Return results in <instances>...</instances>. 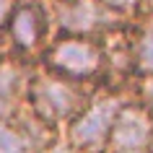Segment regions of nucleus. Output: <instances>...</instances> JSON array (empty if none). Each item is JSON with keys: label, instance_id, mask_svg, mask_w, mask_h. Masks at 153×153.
Masks as SVG:
<instances>
[{"label": "nucleus", "instance_id": "1", "mask_svg": "<svg viewBox=\"0 0 153 153\" xmlns=\"http://www.w3.org/2000/svg\"><path fill=\"white\" fill-rule=\"evenodd\" d=\"M96 88L99 86H86V83L60 78L36 65L31 68V75H29L26 109L57 132V130H65L78 117V112L88 104Z\"/></svg>", "mask_w": 153, "mask_h": 153}, {"label": "nucleus", "instance_id": "2", "mask_svg": "<svg viewBox=\"0 0 153 153\" xmlns=\"http://www.w3.org/2000/svg\"><path fill=\"white\" fill-rule=\"evenodd\" d=\"M39 68L60 78L86 86H101L104 78V47L101 39L88 36H62L55 34L39 52Z\"/></svg>", "mask_w": 153, "mask_h": 153}, {"label": "nucleus", "instance_id": "3", "mask_svg": "<svg viewBox=\"0 0 153 153\" xmlns=\"http://www.w3.org/2000/svg\"><path fill=\"white\" fill-rule=\"evenodd\" d=\"M127 99H132L130 91H117V88L99 86L94 91V96L88 99V104L83 106L78 112V117L65 127L62 140L70 143L81 153H104L112 125Z\"/></svg>", "mask_w": 153, "mask_h": 153}, {"label": "nucleus", "instance_id": "4", "mask_svg": "<svg viewBox=\"0 0 153 153\" xmlns=\"http://www.w3.org/2000/svg\"><path fill=\"white\" fill-rule=\"evenodd\" d=\"M52 18V31L62 36H88L101 39L104 34L130 24L96 3V0H44Z\"/></svg>", "mask_w": 153, "mask_h": 153}, {"label": "nucleus", "instance_id": "5", "mask_svg": "<svg viewBox=\"0 0 153 153\" xmlns=\"http://www.w3.org/2000/svg\"><path fill=\"white\" fill-rule=\"evenodd\" d=\"M55 36L52 18H49L44 0H18L16 10L8 21L5 39L13 55L29 60L31 55L39 57V52L47 47V42Z\"/></svg>", "mask_w": 153, "mask_h": 153}, {"label": "nucleus", "instance_id": "6", "mask_svg": "<svg viewBox=\"0 0 153 153\" xmlns=\"http://www.w3.org/2000/svg\"><path fill=\"white\" fill-rule=\"evenodd\" d=\"M151 135H153V117L135 99H127L112 125L104 153H148Z\"/></svg>", "mask_w": 153, "mask_h": 153}, {"label": "nucleus", "instance_id": "7", "mask_svg": "<svg viewBox=\"0 0 153 153\" xmlns=\"http://www.w3.org/2000/svg\"><path fill=\"white\" fill-rule=\"evenodd\" d=\"M31 65L18 55H8L0 62V122L13 120L26 106Z\"/></svg>", "mask_w": 153, "mask_h": 153}, {"label": "nucleus", "instance_id": "8", "mask_svg": "<svg viewBox=\"0 0 153 153\" xmlns=\"http://www.w3.org/2000/svg\"><path fill=\"white\" fill-rule=\"evenodd\" d=\"M132 75H153V16L140 13L127 26Z\"/></svg>", "mask_w": 153, "mask_h": 153}, {"label": "nucleus", "instance_id": "9", "mask_svg": "<svg viewBox=\"0 0 153 153\" xmlns=\"http://www.w3.org/2000/svg\"><path fill=\"white\" fill-rule=\"evenodd\" d=\"M96 3H101L109 13H114L122 21H132L145 8V0H96Z\"/></svg>", "mask_w": 153, "mask_h": 153}, {"label": "nucleus", "instance_id": "10", "mask_svg": "<svg viewBox=\"0 0 153 153\" xmlns=\"http://www.w3.org/2000/svg\"><path fill=\"white\" fill-rule=\"evenodd\" d=\"M130 94L153 117V75H140V78H135L132 86H130Z\"/></svg>", "mask_w": 153, "mask_h": 153}, {"label": "nucleus", "instance_id": "11", "mask_svg": "<svg viewBox=\"0 0 153 153\" xmlns=\"http://www.w3.org/2000/svg\"><path fill=\"white\" fill-rule=\"evenodd\" d=\"M16 5H18V0H0V36L8 29V21L13 16V10H16Z\"/></svg>", "mask_w": 153, "mask_h": 153}, {"label": "nucleus", "instance_id": "12", "mask_svg": "<svg viewBox=\"0 0 153 153\" xmlns=\"http://www.w3.org/2000/svg\"><path fill=\"white\" fill-rule=\"evenodd\" d=\"M39 153H81V151H75L70 143H65L62 137H57L52 145H47V148H44V151H39Z\"/></svg>", "mask_w": 153, "mask_h": 153}, {"label": "nucleus", "instance_id": "13", "mask_svg": "<svg viewBox=\"0 0 153 153\" xmlns=\"http://www.w3.org/2000/svg\"><path fill=\"white\" fill-rule=\"evenodd\" d=\"M8 55H10V47H8V39H5V34H3V36H0V62H3Z\"/></svg>", "mask_w": 153, "mask_h": 153}, {"label": "nucleus", "instance_id": "14", "mask_svg": "<svg viewBox=\"0 0 153 153\" xmlns=\"http://www.w3.org/2000/svg\"><path fill=\"white\" fill-rule=\"evenodd\" d=\"M148 153H153V135H151V145H148Z\"/></svg>", "mask_w": 153, "mask_h": 153}]
</instances>
